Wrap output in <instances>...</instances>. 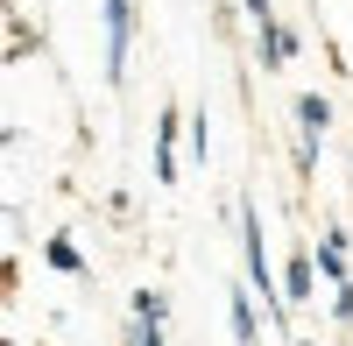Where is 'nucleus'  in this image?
<instances>
[{
  "instance_id": "1",
  "label": "nucleus",
  "mask_w": 353,
  "mask_h": 346,
  "mask_svg": "<svg viewBox=\"0 0 353 346\" xmlns=\"http://www.w3.org/2000/svg\"><path fill=\"white\" fill-rule=\"evenodd\" d=\"M99 21H106V85L121 92L134 57V0H99Z\"/></svg>"
},
{
  "instance_id": "2",
  "label": "nucleus",
  "mask_w": 353,
  "mask_h": 346,
  "mask_svg": "<svg viewBox=\"0 0 353 346\" xmlns=\"http://www.w3.org/2000/svg\"><path fill=\"white\" fill-rule=\"evenodd\" d=\"M332 134V99L304 92L297 99V177H318V141Z\"/></svg>"
},
{
  "instance_id": "3",
  "label": "nucleus",
  "mask_w": 353,
  "mask_h": 346,
  "mask_svg": "<svg viewBox=\"0 0 353 346\" xmlns=\"http://www.w3.org/2000/svg\"><path fill=\"white\" fill-rule=\"evenodd\" d=\"M311 283H318V254H311V247H297V254L283 262V304H290V311H297V304H311V297H318Z\"/></svg>"
},
{
  "instance_id": "4",
  "label": "nucleus",
  "mask_w": 353,
  "mask_h": 346,
  "mask_svg": "<svg viewBox=\"0 0 353 346\" xmlns=\"http://www.w3.org/2000/svg\"><path fill=\"white\" fill-rule=\"evenodd\" d=\"M254 43H261V71H283L290 57H297V28H283V21L269 14V21L254 28Z\"/></svg>"
},
{
  "instance_id": "5",
  "label": "nucleus",
  "mask_w": 353,
  "mask_h": 346,
  "mask_svg": "<svg viewBox=\"0 0 353 346\" xmlns=\"http://www.w3.org/2000/svg\"><path fill=\"white\" fill-rule=\"evenodd\" d=\"M176 121L184 113L163 106V121H156V184H176Z\"/></svg>"
},
{
  "instance_id": "6",
  "label": "nucleus",
  "mask_w": 353,
  "mask_h": 346,
  "mask_svg": "<svg viewBox=\"0 0 353 346\" xmlns=\"http://www.w3.org/2000/svg\"><path fill=\"white\" fill-rule=\"evenodd\" d=\"M318 276H325V283H353L346 276V234H339V226H325V241H318Z\"/></svg>"
},
{
  "instance_id": "7",
  "label": "nucleus",
  "mask_w": 353,
  "mask_h": 346,
  "mask_svg": "<svg viewBox=\"0 0 353 346\" xmlns=\"http://www.w3.org/2000/svg\"><path fill=\"white\" fill-rule=\"evenodd\" d=\"M226 318H233V339H241V346H261V325H254V297H248V290H226Z\"/></svg>"
},
{
  "instance_id": "8",
  "label": "nucleus",
  "mask_w": 353,
  "mask_h": 346,
  "mask_svg": "<svg viewBox=\"0 0 353 346\" xmlns=\"http://www.w3.org/2000/svg\"><path fill=\"white\" fill-rule=\"evenodd\" d=\"M43 262H50L57 276H85V254H78V241H64V234H57V241L43 247Z\"/></svg>"
},
{
  "instance_id": "9",
  "label": "nucleus",
  "mask_w": 353,
  "mask_h": 346,
  "mask_svg": "<svg viewBox=\"0 0 353 346\" xmlns=\"http://www.w3.org/2000/svg\"><path fill=\"white\" fill-rule=\"evenodd\" d=\"M128 311H134V318H156V325H163V318H170V297L156 290V283H141V290H134V304H128Z\"/></svg>"
},
{
  "instance_id": "10",
  "label": "nucleus",
  "mask_w": 353,
  "mask_h": 346,
  "mask_svg": "<svg viewBox=\"0 0 353 346\" xmlns=\"http://www.w3.org/2000/svg\"><path fill=\"white\" fill-rule=\"evenodd\" d=\"M191 156H198V163L212 156V121H205V113H191Z\"/></svg>"
},
{
  "instance_id": "11",
  "label": "nucleus",
  "mask_w": 353,
  "mask_h": 346,
  "mask_svg": "<svg viewBox=\"0 0 353 346\" xmlns=\"http://www.w3.org/2000/svg\"><path fill=\"white\" fill-rule=\"evenodd\" d=\"M332 318L353 325V283H332Z\"/></svg>"
},
{
  "instance_id": "12",
  "label": "nucleus",
  "mask_w": 353,
  "mask_h": 346,
  "mask_svg": "<svg viewBox=\"0 0 353 346\" xmlns=\"http://www.w3.org/2000/svg\"><path fill=\"white\" fill-rule=\"evenodd\" d=\"M128 346H170V339H163L156 318H134V339H128Z\"/></svg>"
},
{
  "instance_id": "13",
  "label": "nucleus",
  "mask_w": 353,
  "mask_h": 346,
  "mask_svg": "<svg viewBox=\"0 0 353 346\" xmlns=\"http://www.w3.org/2000/svg\"><path fill=\"white\" fill-rule=\"evenodd\" d=\"M241 8H248V21H254V28H261V21H269V14H276V8H269V0H241Z\"/></svg>"
},
{
  "instance_id": "14",
  "label": "nucleus",
  "mask_w": 353,
  "mask_h": 346,
  "mask_svg": "<svg viewBox=\"0 0 353 346\" xmlns=\"http://www.w3.org/2000/svg\"><path fill=\"white\" fill-rule=\"evenodd\" d=\"M290 346H318V339H290Z\"/></svg>"
}]
</instances>
